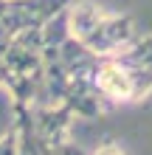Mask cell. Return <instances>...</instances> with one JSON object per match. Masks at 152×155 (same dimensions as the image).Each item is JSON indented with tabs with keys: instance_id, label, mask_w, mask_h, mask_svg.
<instances>
[{
	"instance_id": "cell-1",
	"label": "cell",
	"mask_w": 152,
	"mask_h": 155,
	"mask_svg": "<svg viewBox=\"0 0 152 155\" xmlns=\"http://www.w3.org/2000/svg\"><path fill=\"white\" fill-rule=\"evenodd\" d=\"M141 37L138 25L130 14H115V12H102L96 25L90 28L85 40H79L82 45H87L93 54L99 57H113V54L127 51L132 42Z\"/></svg>"
},
{
	"instance_id": "cell-2",
	"label": "cell",
	"mask_w": 152,
	"mask_h": 155,
	"mask_svg": "<svg viewBox=\"0 0 152 155\" xmlns=\"http://www.w3.org/2000/svg\"><path fill=\"white\" fill-rule=\"evenodd\" d=\"M113 59L118 62L124 76L130 79L135 102L152 93V34L149 37H138L127 51L113 54Z\"/></svg>"
},
{
	"instance_id": "cell-3",
	"label": "cell",
	"mask_w": 152,
	"mask_h": 155,
	"mask_svg": "<svg viewBox=\"0 0 152 155\" xmlns=\"http://www.w3.org/2000/svg\"><path fill=\"white\" fill-rule=\"evenodd\" d=\"M0 155H23V135L8 133L0 138Z\"/></svg>"
},
{
	"instance_id": "cell-4",
	"label": "cell",
	"mask_w": 152,
	"mask_h": 155,
	"mask_svg": "<svg viewBox=\"0 0 152 155\" xmlns=\"http://www.w3.org/2000/svg\"><path fill=\"white\" fill-rule=\"evenodd\" d=\"M96 155H121V150L115 147V141H104L99 150H96Z\"/></svg>"
}]
</instances>
